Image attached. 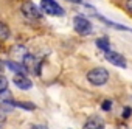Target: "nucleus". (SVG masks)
Returning <instances> with one entry per match:
<instances>
[{"mask_svg":"<svg viewBox=\"0 0 132 129\" xmlns=\"http://www.w3.org/2000/svg\"><path fill=\"white\" fill-rule=\"evenodd\" d=\"M87 79L93 86H104L109 79V72L103 67H96L87 73Z\"/></svg>","mask_w":132,"mask_h":129,"instance_id":"1","label":"nucleus"},{"mask_svg":"<svg viewBox=\"0 0 132 129\" xmlns=\"http://www.w3.org/2000/svg\"><path fill=\"white\" fill-rule=\"evenodd\" d=\"M22 14L25 16V19H28V20H40L42 19V11L33 3V2H25L23 5H22Z\"/></svg>","mask_w":132,"mask_h":129,"instance_id":"2","label":"nucleus"},{"mask_svg":"<svg viewBox=\"0 0 132 129\" xmlns=\"http://www.w3.org/2000/svg\"><path fill=\"white\" fill-rule=\"evenodd\" d=\"M22 62H23V67H25L27 72L34 73V75H39L40 73V61L36 56H33L30 53H25L23 58H22Z\"/></svg>","mask_w":132,"mask_h":129,"instance_id":"3","label":"nucleus"},{"mask_svg":"<svg viewBox=\"0 0 132 129\" xmlns=\"http://www.w3.org/2000/svg\"><path fill=\"white\" fill-rule=\"evenodd\" d=\"M40 8H42V11L44 13H47V14H50V16H64V10H62V6L61 5H57L54 0H40Z\"/></svg>","mask_w":132,"mask_h":129,"instance_id":"4","label":"nucleus"},{"mask_svg":"<svg viewBox=\"0 0 132 129\" xmlns=\"http://www.w3.org/2000/svg\"><path fill=\"white\" fill-rule=\"evenodd\" d=\"M73 27H75V31L82 34V36H87L92 33V23L82 16H76L73 19Z\"/></svg>","mask_w":132,"mask_h":129,"instance_id":"5","label":"nucleus"},{"mask_svg":"<svg viewBox=\"0 0 132 129\" xmlns=\"http://www.w3.org/2000/svg\"><path fill=\"white\" fill-rule=\"evenodd\" d=\"M104 56H106V59L112 64V66H115V67H121V69H124L126 67V59L120 54V53H115V51H106L104 53Z\"/></svg>","mask_w":132,"mask_h":129,"instance_id":"6","label":"nucleus"},{"mask_svg":"<svg viewBox=\"0 0 132 129\" xmlns=\"http://www.w3.org/2000/svg\"><path fill=\"white\" fill-rule=\"evenodd\" d=\"M84 129H104V120L98 115L95 117H90L86 124H84Z\"/></svg>","mask_w":132,"mask_h":129,"instance_id":"7","label":"nucleus"},{"mask_svg":"<svg viewBox=\"0 0 132 129\" xmlns=\"http://www.w3.org/2000/svg\"><path fill=\"white\" fill-rule=\"evenodd\" d=\"M13 81H14V84L19 87V89H22V90H28V89H31V81L25 76V75H14V78H13Z\"/></svg>","mask_w":132,"mask_h":129,"instance_id":"8","label":"nucleus"},{"mask_svg":"<svg viewBox=\"0 0 132 129\" xmlns=\"http://www.w3.org/2000/svg\"><path fill=\"white\" fill-rule=\"evenodd\" d=\"M5 66H6L8 69H11L13 72H16V75H25V73H27V70H25L23 66H20V64H16V62H13V61H8Z\"/></svg>","mask_w":132,"mask_h":129,"instance_id":"9","label":"nucleus"},{"mask_svg":"<svg viewBox=\"0 0 132 129\" xmlns=\"http://www.w3.org/2000/svg\"><path fill=\"white\" fill-rule=\"evenodd\" d=\"M10 36H11V31H10L8 25L0 22V41H6V39H10Z\"/></svg>","mask_w":132,"mask_h":129,"instance_id":"10","label":"nucleus"},{"mask_svg":"<svg viewBox=\"0 0 132 129\" xmlns=\"http://www.w3.org/2000/svg\"><path fill=\"white\" fill-rule=\"evenodd\" d=\"M96 45H98V47H100L104 53H106V51H109V48H110V47H109V41H107L106 37L98 39V41H96Z\"/></svg>","mask_w":132,"mask_h":129,"instance_id":"11","label":"nucleus"},{"mask_svg":"<svg viewBox=\"0 0 132 129\" xmlns=\"http://www.w3.org/2000/svg\"><path fill=\"white\" fill-rule=\"evenodd\" d=\"M11 106H19V107H23V109H27V110H34V104H31V103H11Z\"/></svg>","mask_w":132,"mask_h":129,"instance_id":"12","label":"nucleus"},{"mask_svg":"<svg viewBox=\"0 0 132 129\" xmlns=\"http://www.w3.org/2000/svg\"><path fill=\"white\" fill-rule=\"evenodd\" d=\"M5 90H8V79L0 75V93L5 92Z\"/></svg>","mask_w":132,"mask_h":129,"instance_id":"13","label":"nucleus"},{"mask_svg":"<svg viewBox=\"0 0 132 129\" xmlns=\"http://www.w3.org/2000/svg\"><path fill=\"white\" fill-rule=\"evenodd\" d=\"M101 107H103V110H110V107H112V101H103Z\"/></svg>","mask_w":132,"mask_h":129,"instance_id":"14","label":"nucleus"},{"mask_svg":"<svg viewBox=\"0 0 132 129\" xmlns=\"http://www.w3.org/2000/svg\"><path fill=\"white\" fill-rule=\"evenodd\" d=\"M130 112H132V109H130V107H124V112H123V118H127V117L130 115Z\"/></svg>","mask_w":132,"mask_h":129,"instance_id":"15","label":"nucleus"},{"mask_svg":"<svg viewBox=\"0 0 132 129\" xmlns=\"http://www.w3.org/2000/svg\"><path fill=\"white\" fill-rule=\"evenodd\" d=\"M126 10L132 14V0H126Z\"/></svg>","mask_w":132,"mask_h":129,"instance_id":"16","label":"nucleus"},{"mask_svg":"<svg viewBox=\"0 0 132 129\" xmlns=\"http://www.w3.org/2000/svg\"><path fill=\"white\" fill-rule=\"evenodd\" d=\"M31 129H48V126H45V124H36V126H33Z\"/></svg>","mask_w":132,"mask_h":129,"instance_id":"17","label":"nucleus"},{"mask_svg":"<svg viewBox=\"0 0 132 129\" xmlns=\"http://www.w3.org/2000/svg\"><path fill=\"white\" fill-rule=\"evenodd\" d=\"M3 66H5V64H3L2 61H0V72H3Z\"/></svg>","mask_w":132,"mask_h":129,"instance_id":"18","label":"nucleus"},{"mask_svg":"<svg viewBox=\"0 0 132 129\" xmlns=\"http://www.w3.org/2000/svg\"><path fill=\"white\" fill-rule=\"evenodd\" d=\"M72 2H75V3H81L82 0H72Z\"/></svg>","mask_w":132,"mask_h":129,"instance_id":"19","label":"nucleus"},{"mask_svg":"<svg viewBox=\"0 0 132 129\" xmlns=\"http://www.w3.org/2000/svg\"><path fill=\"white\" fill-rule=\"evenodd\" d=\"M3 124V117H0V126Z\"/></svg>","mask_w":132,"mask_h":129,"instance_id":"20","label":"nucleus"},{"mask_svg":"<svg viewBox=\"0 0 132 129\" xmlns=\"http://www.w3.org/2000/svg\"><path fill=\"white\" fill-rule=\"evenodd\" d=\"M118 129H126V126H124V124H123V126H120V127H118Z\"/></svg>","mask_w":132,"mask_h":129,"instance_id":"21","label":"nucleus"}]
</instances>
